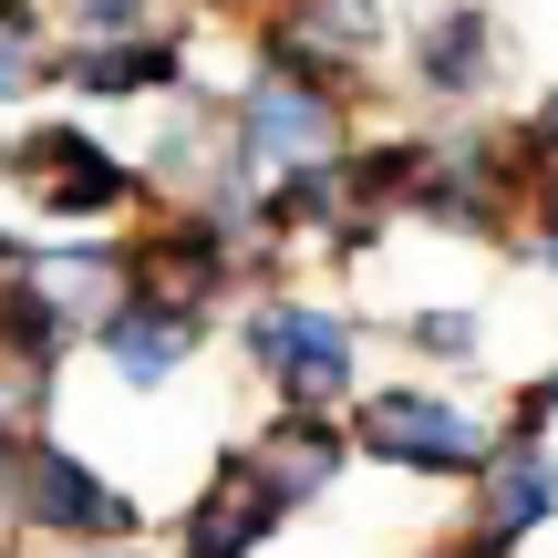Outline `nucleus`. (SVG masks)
Returning <instances> with one entry per match:
<instances>
[{
    "label": "nucleus",
    "instance_id": "0eeeda50",
    "mask_svg": "<svg viewBox=\"0 0 558 558\" xmlns=\"http://www.w3.org/2000/svg\"><path fill=\"white\" fill-rule=\"evenodd\" d=\"M269 279L259 239H239V228H218L207 207H145L135 228H124V290H156L177 300V311H239L248 290Z\"/></svg>",
    "mask_w": 558,
    "mask_h": 558
},
{
    "label": "nucleus",
    "instance_id": "2eb2a0df",
    "mask_svg": "<svg viewBox=\"0 0 558 558\" xmlns=\"http://www.w3.org/2000/svg\"><path fill=\"white\" fill-rule=\"evenodd\" d=\"M393 341L414 352V373H445V383H465L486 362V341H497V311L486 300H456V290H435V300H403L393 311Z\"/></svg>",
    "mask_w": 558,
    "mask_h": 558
},
{
    "label": "nucleus",
    "instance_id": "9b49d317",
    "mask_svg": "<svg viewBox=\"0 0 558 558\" xmlns=\"http://www.w3.org/2000/svg\"><path fill=\"white\" fill-rule=\"evenodd\" d=\"M186 83H207V52H197V21H156V32H104V41H62L52 62V94H73L83 114H156L177 104Z\"/></svg>",
    "mask_w": 558,
    "mask_h": 558
},
{
    "label": "nucleus",
    "instance_id": "f3484780",
    "mask_svg": "<svg viewBox=\"0 0 558 558\" xmlns=\"http://www.w3.org/2000/svg\"><path fill=\"white\" fill-rule=\"evenodd\" d=\"M62 41H104V32H156V21H197V0H41Z\"/></svg>",
    "mask_w": 558,
    "mask_h": 558
},
{
    "label": "nucleus",
    "instance_id": "4468645a",
    "mask_svg": "<svg viewBox=\"0 0 558 558\" xmlns=\"http://www.w3.org/2000/svg\"><path fill=\"white\" fill-rule=\"evenodd\" d=\"M21 290H32L52 320L94 331V320L124 300V228H104V239H41L32 259H21Z\"/></svg>",
    "mask_w": 558,
    "mask_h": 558
},
{
    "label": "nucleus",
    "instance_id": "b1692460",
    "mask_svg": "<svg viewBox=\"0 0 558 558\" xmlns=\"http://www.w3.org/2000/svg\"><path fill=\"white\" fill-rule=\"evenodd\" d=\"M0 558H32V548H21V538H0Z\"/></svg>",
    "mask_w": 558,
    "mask_h": 558
},
{
    "label": "nucleus",
    "instance_id": "dca6fc26",
    "mask_svg": "<svg viewBox=\"0 0 558 558\" xmlns=\"http://www.w3.org/2000/svg\"><path fill=\"white\" fill-rule=\"evenodd\" d=\"M52 62H62V32L41 0H0V114H32L52 94Z\"/></svg>",
    "mask_w": 558,
    "mask_h": 558
},
{
    "label": "nucleus",
    "instance_id": "6e6552de",
    "mask_svg": "<svg viewBox=\"0 0 558 558\" xmlns=\"http://www.w3.org/2000/svg\"><path fill=\"white\" fill-rule=\"evenodd\" d=\"M507 83V11L497 0H424L393 32V94L424 114H486Z\"/></svg>",
    "mask_w": 558,
    "mask_h": 558
},
{
    "label": "nucleus",
    "instance_id": "ddd939ff",
    "mask_svg": "<svg viewBox=\"0 0 558 558\" xmlns=\"http://www.w3.org/2000/svg\"><path fill=\"white\" fill-rule=\"evenodd\" d=\"M248 456H259L279 486H290V507H300V518H311V507H331L341 486L362 476L352 424H341V414H290V403H269V414L248 424Z\"/></svg>",
    "mask_w": 558,
    "mask_h": 558
},
{
    "label": "nucleus",
    "instance_id": "6ab92c4d",
    "mask_svg": "<svg viewBox=\"0 0 558 558\" xmlns=\"http://www.w3.org/2000/svg\"><path fill=\"white\" fill-rule=\"evenodd\" d=\"M507 259H518V269H538V279H558V166H538V177H527V197H518V239H507Z\"/></svg>",
    "mask_w": 558,
    "mask_h": 558
},
{
    "label": "nucleus",
    "instance_id": "7ed1b4c3",
    "mask_svg": "<svg viewBox=\"0 0 558 558\" xmlns=\"http://www.w3.org/2000/svg\"><path fill=\"white\" fill-rule=\"evenodd\" d=\"M352 456L373 476H403V486H435L456 497L507 435V403L476 393V383H445V373H373L352 393Z\"/></svg>",
    "mask_w": 558,
    "mask_h": 558
},
{
    "label": "nucleus",
    "instance_id": "412c9836",
    "mask_svg": "<svg viewBox=\"0 0 558 558\" xmlns=\"http://www.w3.org/2000/svg\"><path fill=\"white\" fill-rule=\"evenodd\" d=\"M518 156H527V177H538V166H558V83L518 114Z\"/></svg>",
    "mask_w": 558,
    "mask_h": 558
},
{
    "label": "nucleus",
    "instance_id": "f8f14e48",
    "mask_svg": "<svg viewBox=\"0 0 558 558\" xmlns=\"http://www.w3.org/2000/svg\"><path fill=\"white\" fill-rule=\"evenodd\" d=\"M83 352L104 362V383H114V393L156 403V393H177V383L218 352V320H207V311H177V300H156V290H124L114 311L83 331Z\"/></svg>",
    "mask_w": 558,
    "mask_h": 558
},
{
    "label": "nucleus",
    "instance_id": "423d86ee",
    "mask_svg": "<svg viewBox=\"0 0 558 558\" xmlns=\"http://www.w3.org/2000/svg\"><path fill=\"white\" fill-rule=\"evenodd\" d=\"M228 124H239L248 186H269V177H300V166H331L341 145L373 124V104L341 94V83H320V73H300V62L248 52L239 83H228Z\"/></svg>",
    "mask_w": 558,
    "mask_h": 558
},
{
    "label": "nucleus",
    "instance_id": "a211bd4d",
    "mask_svg": "<svg viewBox=\"0 0 558 558\" xmlns=\"http://www.w3.org/2000/svg\"><path fill=\"white\" fill-rule=\"evenodd\" d=\"M52 403H62V383H41V373H11L0 362V497H11V465H21V445L52 424Z\"/></svg>",
    "mask_w": 558,
    "mask_h": 558
},
{
    "label": "nucleus",
    "instance_id": "5701e85b",
    "mask_svg": "<svg viewBox=\"0 0 558 558\" xmlns=\"http://www.w3.org/2000/svg\"><path fill=\"white\" fill-rule=\"evenodd\" d=\"M403 558H456V548H445V538H424V548H403Z\"/></svg>",
    "mask_w": 558,
    "mask_h": 558
},
{
    "label": "nucleus",
    "instance_id": "39448f33",
    "mask_svg": "<svg viewBox=\"0 0 558 558\" xmlns=\"http://www.w3.org/2000/svg\"><path fill=\"white\" fill-rule=\"evenodd\" d=\"M0 538L52 548V558H62V548H114V538H156V507H145V486H124L104 456H83L73 435L41 424V435L21 445V465H11Z\"/></svg>",
    "mask_w": 558,
    "mask_h": 558
},
{
    "label": "nucleus",
    "instance_id": "1a4fd4ad",
    "mask_svg": "<svg viewBox=\"0 0 558 558\" xmlns=\"http://www.w3.org/2000/svg\"><path fill=\"white\" fill-rule=\"evenodd\" d=\"M300 527L290 486L269 476L259 456L239 445H218V456L197 465V486H186V507L166 518V558H279V538Z\"/></svg>",
    "mask_w": 558,
    "mask_h": 558
},
{
    "label": "nucleus",
    "instance_id": "4be33fe9",
    "mask_svg": "<svg viewBox=\"0 0 558 558\" xmlns=\"http://www.w3.org/2000/svg\"><path fill=\"white\" fill-rule=\"evenodd\" d=\"M62 558H166L156 538H114V548H62Z\"/></svg>",
    "mask_w": 558,
    "mask_h": 558
},
{
    "label": "nucleus",
    "instance_id": "9d476101",
    "mask_svg": "<svg viewBox=\"0 0 558 558\" xmlns=\"http://www.w3.org/2000/svg\"><path fill=\"white\" fill-rule=\"evenodd\" d=\"M558 527V435H497V456L456 486V558H527Z\"/></svg>",
    "mask_w": 558,
    "mask_h": 558
},
{
    "label": "nucleus",
    "instance_id": "f257e3e1",
    "mask_svg": "<svg viewBox=\"0 0 558 558\" xmlns=\"http://www.w3.org/2000/svg\"><path fill=\"white\" fill-rule=\"evenodd\" d=\"M228 352L290 414H352V393L373 383V320L352 311L320 279H259V290L228 311Z\"/></svg>",
    "mask_w": 558,
    "mask_h": 558
},
{
    "label": "nucleus",
    "instance_id": "20e7f679",
    "mask_svg": "<svg viewBox=\"0 0 558 558\" xmlns=\"http://www.w3.org/2000/svg\"><path fill=\"white\" fill-rule=\"evenodd\" d=\"M518 197H527L518 124H486V114L424 124V166H414V186H403V228H414V239L507 248L518 239Z\"/></svg>",
    "mask_w": 558,
    "mask_h": 558
},
{
    "label": "nucleus",
    "instance_id": "aec40b11",
    "mask_svg": "<svg viewBox=\"0 0 558 558\" xmlns=\"http://www.w3.org/2000/svg\"><path fill=\"white\" fill-rule=\"evenodd\" d=\"M507 435H558V362H538V373H518L507 383Z\"/></svg>",
    "mask_w": 558,
    "mask_h": 558
},
{
    "label": "nucleus",
    "instance_id": "f03ea898",
    "mask_svg": "<svg viewBox=\"0 0 558 558\" xmlns=\"http://www.w3.org/2000/svg\"><path fill=\"white\" fill-rule=\"evenodd\" d=\"M0 207L32 239H104V228H135L156 207V186L124 145H104V124L32 114L0 135Z\"/></svg>",
    "mask_w": 558,
    "mask_h": 558
}]
</instances>
